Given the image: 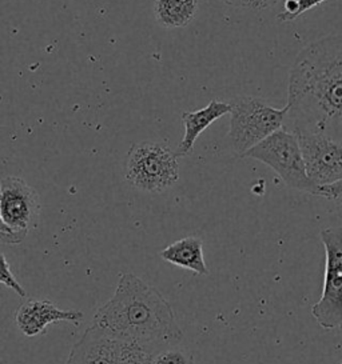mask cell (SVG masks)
<instances>
[{"label":"cell","instance_id":"cell-1","mask_svg":"<svg viewBox=\"0 0 342 364\" xmlns=\"http://www.w3.org/2000/svg\"><path fill=\"white\" fill-rule=\"evenodd\" d=\"M285 129L325 134L342 143V35L306 46L289 75Z\"/></svg>","mask_w":342,"mask_h":364},{"label":"cell","instance_id":"cell-2","mask_svg":"<svg viewBox=\"0 0 342 364\" xmlns=\"http://www.w3.org/2000/svg\"><path fill=\"white\" fill-rule=\"evenodd\" d=\"M93 324L160 351L183 339L170 303L131 272L120 274L114 295L96 311Z\"/></svg>","mask_w":342,"mask_h":364},{"label":"cell","instance_id":"cell-3","mask_svg":"<svg viewBox=\"0 0 342 364\" xmlns=\"http://www.w3.org/2000/svg\"><path fill=\"white\" fill-rule=\"evenodd\" d=\"M160 353L155 347L119 336L91 323L73 346L66 364H151Z\"/></svg>","mask_w":342,"mask_h":364},{"label":"cell","instance_id":"cell-4","mask_svg":"<svg viewBox=\"0 0 342 364\" xmlns=\"http://www.w3.org/2000/svg\"><path fill=\"white\" fill-rule=\"evenodd\" d=\"M229 103L232 106L229 140L233 151L241 158L285 126L288 105L274 108L254 97H234Z\"/></svg>","mask_w":342,"mask_h":364},{"label":"cell","instance_id":"cell-5","mask_svg":"<svg viewBox=\"0 0 342 364\" xmlns=\"http://www.w3.org/2000/svg\"><path fill=\"white\" fill-rule=\"evenodd\" d=\"M125 176L137 190L163 193L180 179L178 156L175 151L160 143H135L128 151Z\"/></svg>","mask_w":342,"mask_h":364},{"label":"cell","instance_id":"cell-6","mask_svg":"<svg viewBox=\"0 0 342 364\" xmlns=\"http://www.w3.org/2000/svg\"><path fill=\"white\" fill-rule=\"evenodd\" d=\"M242 158L266 164L290 188L316 195L318 187L310 181L299 138L293 131L285 127L278 129Z\"/></svg>","mask_w":342,"mask_h":364},{"label":"cell","instance_id":"cell-7","mask_svg":"<svg viewBox=\"0 0 342 364\" xmlns=\"http://www.w3.org/2000/svg\"><path fill=\"white\" fill-rule=\"evenodd\" d=\"M42 211L38 193L19 176L0 182V237L4 245H21L33 230Z\"/></svg>","mask_w":342,"mask_h":364},{"label":"cell","instance_id":"cell-8","mask_svg":"<svg viewBox=\"0 0 342 364\" xmlns=\"http://www.w3.org/2000/svg\"><path fill=\"white\" fill-rule=\"evenodd\" d=\"M320 237L325 250V278L311 315L323 330H342V228H323Z\"/></svg>","mask_w":342,"mask_h":364},{"label":"cell","instance_id":"cell-9","mask_svg":"<svg viewBox=\"0 0 342 364\" xmlns=\"http://www.w3.org/2000/svg\"><path fill=\"white\" fill-rule=\"evenodd\" d=\"M293 132L299 138L311 182L320 187L342 181V143L308 129H294Z\"/></svg>","mask_w":342,"mask_h":364},{"label":"cell","instance_id":"cell-10","mask_svg":"<svg viewBox=\"0 0 342 364\" xmlns=\"http://www.w3.org/2000/svg\"><path fill=\"white\" fill-rule=\"evenodd\" d=\"M83 319L85 314L82 311L61 310L51 300L47 299L27 300L15 314L18 328L28 338L41 335L51 323L70 321L78 326Z\"/></svg>","mask_w":342,"mask_h":364},{"label":"cell","instance_id":"cell-11","mask_svg":"<svg viewBox=\"0 0 342 364\" xmlns=\"http://www.w3.org/2000/svg\"><path fill=\"white\" fill-rule=\"evenodd\" d=\"M230 111H232L230 103L214 99L206 107L201 108V109L182 112V122L185 124V135L182 138L181 143L178 144V149L175 151L177 156L178 158L187 156L192 152L195 141L203 131L215 120L222 118L226 114H230Z\"/></svg>","mask_w":342,"mask_h":364},{"label":"cell","instance_id":"cell-12","mask_svg":"<svg viewBox=\"0 0 342 364\" xmlns=\"http://www.w3.org/2000/svg\"><path fill=\"white\" fill-rule=\"evenodd\" d=\"M160 257L174 266L186 268L197 275H209L203 257V243L201 239L189 236L177 240L160 252Z\"/></svg>","mask_w":342,"mask_h":364},{"label":"cell","instance_id":"cell-13","mask_svg":"<svg viewBox=\"0 0 342 364\" xmlns=\"http://www.w3.org/2000/svg\"><path fill=\"white\" fill-rule=\"evenodd\" d=\"M198 6V0H155L154 16L162 27L181 28L192 22Z\"/></svg>","mask_w":342,"mask_h":364},{"label":"cell","instance_id":"cell-14","mask_svg":"<svg viewBox=\"0 0 342 364\" xmlns=\"http://www.w3.org/2000/svg\"><path fill=\"white\" fill-rule=\"evenodd\" d=\"M192 358L181 350H165L158 353L151 364H192Z\"/></svg>","mask_w":342,"mask_h":364},{"label":"cell","instance_id":"cell-15","mask_svg":"<svg viewBox=\"0 0 342 364\" xmlns=\"http://www.w3.org/2000/svg\"><path fill=\"white\" fill-rule=\"evenodd\" d=\"M0 282H1L4 286H7L9 289H12L14 292H16L21 298H26V296H27L26 289L21 287V283L16 280L15 275L12 274L10 264H9V262H7L4 254L1 255V275H0Z\"/></svg>","mask_w":342,"mask_h":364},{"label":"cell","instance_id":"cell-16","mask_svg":"<svg viewBox=\"0 0 342 364\" xmlns=\"http://www.w3.org/2000/svg\"><path fill=\"white\" fill-rule=\"evenodd\" d=\"M317 196H322L329 200H337L342 203V181L340 182L331 183L326 186H320L316 191Z\"/></svg>","mask_w":342,"mask_h":364},{"label":"cell","instance_id":"cell-17","mask_svg":"<svg viewBox=\"0 0 342 364\" xmlns=\"http://www.w3.org/2000/svg\"><path fill=\"white\" fill-rule=\"evenodd\" d=\"M299 1V10L296 14V19L299 18V15H302L304 12L309 11L311 9L320 6L321 3L326 1V0H297Z\"/></svg>","mask_w":342,"mask_h":364},{"label":"cell","instance_id":"cell-18","mask_svg":"<svg viewBox=\"0 0 342 364\" xmlns=\"http://www.w3.org/2000/svg\"><path fill=\"white\" fill-rule=\"evenodd\" d=\"M279 0H250V9L253 10H265L274 4H277Z\"/></svg>","mask_w":342,"mask_h":364},{"label":"cell","instance_id":"cell-19","mask_svg":"<svg viewBox=\"0 0 342 364\" xmlns=\"http://www.w3.org/2000/svg\"><path fill=\"white\" fill-rule=\"evenodd\" d=\"M224 3L235 6V7H249L250 9V0H222Z\"/></svg>","mask_w":342,"mask_h":364},{"label":"cell","instance_id":"cell-20","mask_svg":"<svg viewBox=\"0 0 342 364\" xmlns=\"http://www.w3.org/2000/svg\"><path fill=\"white\" fill-rule=\"evenodd\" d=\"M341 207H342V203H341Z\"/></svg>","mask_w":342,"mask_h":364}]
</instances>
